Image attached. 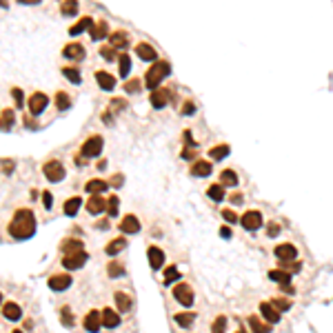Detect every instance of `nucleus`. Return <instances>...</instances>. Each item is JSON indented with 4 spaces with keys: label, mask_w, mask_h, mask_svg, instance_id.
<instances>
[{
    "label": "nucleus",
    "mask_w": 333,
    "mask_h": 333,
    "mask_svg": "<svg viewBox=\"0 0 333 333\" xmlns=\"http://www.w3.org/2000/svg\"><path fill=\"white\" fill-rule=\"evenodd\" d=\"M174 298L178 300L180 304H182V307H191L193 304V298H196V295H193V289L189 285H176L174 287Z\"/></svg>",
    "instance_id": "nucleus-4"
},
{
    "label": "nucleus",
    "mask_w": 333,
    "mask_h": 333,
    "mask_svg": "<svg viewBox=\"0 0 333 333\" xmlns=\"http://www.w3.org/2000/svg\"><path fill=\"white\" fill-rule=\"evenodd\" d=\"M44 176H47L49 182H60L65 178V167L58 160H51V162L44 164Z\"/></svg>",
    "instance_id": "nucleus-5"
},
{
    "label": "nucleus",
    "mask_w": 333,
    "mask_h": 333,
    "mask_svg": "<svg viewBox=\"0 0 333 333\" xmlns=\"http://www.w3.org/2000/svg\"><path fill=\"white\" fill-rule=\"evenodd\" d=\"M91 27H93V18H91V16H85V18H80L71 27V29H69V34H71V36H80V34H85V31H91Z\"/></svg>",
    "instance_id": "nucleus-19"
},
{
    "label": "nucleus",
    "mask_w": 333,
    "mask_h": 333,
    "mask_svg": "<svg viewBox=\"0 0 333 333\" xmlns=\"http://www.w3.org/2000/svg\"><path fill=\"white\" fill-rule=\"evenodd\" d=\"M116 307L120 313H127V311L131 309V298L127 293H122V291H118L116 293Z\"/></svg>",
    "instance_id": "nucleus-27"
},
{
    "label": "nucleus",
    "mask_w": 333,
    "mask_h": 333,
    "mask_svg": "<svg viewBox=\"0 0 333 333\" xmlns=\"http://www.w3.org/2000/svg\"><path fill=\"white\" fill-rule=\"evenodd\" d=\"M63 251H65V253L82 251V242H80V240H67V242L63 244Z\"/></svg>",
    "instance_id": "nucleus-41"
},
{
    "label": "nucleus",
    "mask_w": 333,
    "mask_h": 333,
    "mask_svg": "<svg viewBox=\"0 0 333 333\" xmlns=\"http://www.w3.org/2000/svg\"><path fill=\"white\" fill-rule=\"evenodd\" d=\"M229 151H231V147L229 145H218V147H213V149L209 151V155H211L213 160H222L224 155H229Z\"/></svg>",
    "instance_id": "nucleus-35"
},
{
    "label": "nucleus",
    "mask_w": 333,
    "mask_h": 333,
    "mask_svg": "<svg viewBox=\"0 0 333 333\" xmlns=\"http://www.w3.org/2000/svg\"><path fill=\"white\" fill-rule=\"evenodd\" d=\"M36 231V218L29 209H20L9 224V236L16 240H27Z\"/></svg>",
    "instance_id": "nucleus-1"
},
{
    "label": "nucleus",
    "mask_w": 333,
    "mask_h": 333,
    "mask_svg": "<svg viewBox=\"0 0 333 333\" xmlns=\"http://www.w3.org/2000/svg\"><path fill=\"white\" fill-rule=\"evenodd\" d=\"M71 287V278L65 273H58V275H51L49 278V289L51 291H65Z\"/></svg>",
    "instance_id": "nucleus-13"
},
{
    "label": "nucleus",
    "mask_w": 333,
    "mask_h": 333,
    "mask_svg": "<svg viewBox=\"0 0 333 333\" xmlns=\"http://www.w3.org/2000/svg\"><path fill=\"white\" fill-rule=\"evenodd\" d=\"M80 204H82V200H80V198H71V200H67V202H65V213H67V216H76L78 209H80Z\"/></svg>",
    "instance_id": "nucleus-37"
},
{
    "label": "nucleus",
    "mask_w": 333,
    "mask_h": 333,
    "mask_svg": "<svg viewBox=\"0 0 333 333\" xmlns=\"http://www.w3.org/2000/svg\"><path fill=\"white\" fill-rule=\"evenodd\" d=\"M102 327V313L100 311H91V313L85 318V329L87 331H98Z\"/></svg>",
    "instance_id": "nucleus-24"
},
{
    "label": "nucleus",
    "mask_w": 333,
    "mask_h": 333,
    "mask_svg": "<svg viewBox=\"0 0 333 333\" xmlns=\"http://www.w3.org/2000/svg\"><path fill=\"white\" fill-rule=\"evenodd\" d=\"M120 324V313L113 309H105L102 311V327L107 329H116Z\"/></svg>",
    "instance_id": "nucleus-21"
},
{
    "label": "nucleus",
    "mask_w": 333,
    "mask_h": 333,
    "mask_svg": "<svg viewBox=\"0 0 333 333\" xmlns=\"http://www.w3.org/2000/svg\"><path fill=\"white\" fill-rule=\"evenodd\" d=\"M89 36H91V40L109 38V24H107V20H100L98 24H93L91 31H89Z\"/></svg>",
    "instance_id": "nucleus-23"
},
{
    "label": "nucleus",
    "mask_w": 333,
    "mask_h": 333,
    "mask_svg": "<svg viewBox=\"0 0 333 333\" xmlns=\"http://www.w3.org/2000/svg\"><path fill=\"white\" fill-rule=\"evenodd\" d=\"M102 138L100 135H91L85 145H82V155H87V158H96L98 154H102Z\"/></svg>",
    "instance_id": "nucleus-8"
},
{
    "label": "nucleus",
    "mask_w": 333,
    "mask_h": 333,
    "mask_svg": "<svg viewBox=\"0 0 333 333\" xmlns=\"http://www.w3.org/2000/svg\"><path fill=\"white\" fill-rule=\"evenodd\" d=\"M49 105V98L44 96V93H34V96L29 98V111H31V116H40L44 111V107Z\"/></svg>",
    "instance_id": "nucleus-11"
},
{
    "label": "nucleus",
    "mask_w": 333,
    "mask_h": 333,
    "mask_svg": "<svg viewBox=\"0 0 333 333\" xmlns=\"http://www.w3.org/2000/svg\"><path fill=\"white\" fill-rule=\"evenodd\" d=\"M135 56H138L140 60H145V63H155V60H158V51H155V47L149 43L135 44Z\"/></svg>",
    "instance_id": "nucleus-7"
},
{
    "label": "nucleus",
    "mask_w": 333,
    "mask_h": 333,
    "mask_svg": "<svg viewBox=\"0 0 333 333\" xmlns=\"http://www.w3.org/2000/svg\"><path fill=\"white\" fill-rule=\"evenodd\" d=\"M275 258H278L280 262L295 260V258H298V249H295L291 242H282V244L275 246Z\"/></svg>",
    "instance_id": "nucleus-9"
},
{
    "label": "nucleus",
    "mask_w": 333,
    "mask_h": 333,
    "mask_svg": "<svg viewBox=\"0 0 333 333\" xmlns=\"http://www.w3.org/2000/svg\"><path fill=\"white\" fill-rule=\"evenodd\" d=\"M107 211H109V216H118V198L116 196H111V198L107 200Z\"/></svg>",
    "instance_id": "nucleus-45"
},
{
    "label": "nucleus",
    "mask_w": 333,
    "mask_h": 333,
    "mask_svg": "<svg viewBox=\"0 0 333 333\" xmlns=\"http://www.w3.org/2000/svg\"><path fill=\"white\" fill-rule=\"evenodd\" d=\"M142 89V80H138V78H131V80L125 82V91L127 93H138Z\"/></svg>",
    "instance_id": "nucleus-39"
},
{
    "label": "nucleus",
    "mask_w": 333,
    "mask_h": 333,
    "mask_svg": "<svg viewBox=\"0 0 333 333\" xmlns=\"http://www.w3.org/2000/svg\"><path fill=\"white\" fill-rule=\"evenodd\" d=\"M231 202H233V204H240V202H242V196H240V193H236V196H231Z\"/></svg>",
    "instance_id": "nucleus-58"
},
{
    "label": "nucleus",
    "mask_w": 333,
    "mask_h": 333,
    "mask_svg": "<svg viewBox=\"0 0 333 333\" xmlns=\"http://www.w3.org/2000/svg\"><path fill=\"white\" fill-rule=\"evenodd\" d=\"M222 218H224V220H227V222H231V224L238 220L236 211H231V209H222Z\"/></svg>",
    "instance_id": "nucleus-50"
},
{
    "label": "nucleus",
    "mask_w": 333,
    "mask_h": 333,
    "mask_svg": "<svg viewBox=\"0 0 333 333\" xmlns=\"http://www.w3.org/2000/svg\"><path fill=\"white\" fill-rule=\"evenodd\" d=\"M120 273H122V266L118 265V262H111L109 265V278H118Z\"/></svg>",
    "instance_id": "nucleus-49"
},
{
    "label": "nucleus",
    "mask_w": 333,
    "mask_h": 333,
    "mask_svg": "<svg viewBox=\"0 0 333 333\" xmlns=\"http://www.w3.org/2000/svg\"><path fill=\"white\" fill-rule=\"evenodd\" d=\"M69 105H71V98H69L67 93H65V91H58V93H56V107H58L60 111H65Z\"/></svg>",
    "instance_id": "nucleus-38"
},
{
    "label": "nucleus",
    "mask_w": 333,
    "mask_h": 333,
    "mask_svg": "<svg viewBox=\"0 0 333 333\" xmlns=\"http://www.w3.org/2000/svg\"><path fill=\"white\" fill-rule=\"evenodd\" d=\"M193 111H196V105H193L191 100H187V102H184V107H182V113H184V116H191Z\"/></svg>",
    "instance_id": "nucleus-53"
},
{
    "label": "nucleus",
    "mask_w": 333,
    "mask_h": 333,
    "mask_svg": "<svg viewBox=\"0 0 333 333\" xmlns=\"http://www.w3.org/2000/svg\"><path fill=\"white\" fill-rule=\"evenodd\" d=\"M85 44H80V43H69V44H65V49H63V56L67 60H82L85 58Z\"/></svg>",
    "instance_id": "nucleus-12"
},
{
    "label": "nucleus",
    "mask_w": 333,
    "mask_h": 333,
    "mask_svg": "<svg viewBox=\"0 0 333 333\" xmlns=\"http://www.w3.org/2000/svg\"><path fill=\"white\" fill-rule=\"evenodd\" d=\"M78 11H80V2H78V0H65L63 2L65 16H78Z\"/></svg>",
    "instance_id": "nucleus-32"
},
{
    "label": "nucleus",
    "mask_w": 333,
    "mask_h": 333,
    "mask_svg": "<svg viewBox=\"0 0 333 333\" xmlns=\"http://www.w3.org/2000/svg\"><path fill=\"white\" fill-rule=\"evenodd\" d=\"M269 278H271L273 282H278L280 287H285V285H289V282H291V273H289V271H285V269H280V271H278V269L269 271Z\"/></svg>",
    "instance_id": "nucleus-25"
},
{
    "label": "nucleus",
    "mask_w": 333,
    "mask_h": 333,
    "mask_svg": "<svg viewBox=\"0 0 333 333\" xmlns=\"http://www.w3.org/2000/svg\"><path fill=\"white\" fill-rule=\"evenodd\" d=\"M43 202H44V207H51V202H53V198H51V193H49V191H44L43 193Z\"/></svg>",
    "instance_id": "nucleus-54"
},
{
    "label": "nucleus",
    "mask_w": 333,
    "mask_h": 333,
    "mask_svg": "<svg viewBox=\"0 0 333 333\" xmlns=\"http://www.w3.org/2000/svg\"><path fill=\"white\" fill-rule=\"evenodd\" d=\"M96 82H98V87L105 89V91H111V89L116 87V78L111 76V73L102 71V69H98L96 71Z\"/></svg>",
    "instance_id": "nucleus-17"
},
{
    "label": "nucleus",
    "mask_w": 333,
    "mask_h": 333,
    "mask_svg": "<svg viewBox=\"0 0 333 333\" xmlns=\"http://www.w3.org/2000/svg\"><path fill=\"white\" fill-rule=\"evenodd\" d=\"M278 233H280V224H278V222H269V224H266V236L275 238Z\"/></svg>",
    "instance_id": "nucleus-46"
},
{
    "label": "nucleus",
    "mask_w": 333,
    "mask_h": 333,
    "mask_svg": "<svg viewBox=\"0 0 333 333\" xmlns=\"http://www.w3.org/2000/svg\"><path fill=\"white\" fill-rule=\"evenodd\" d=\"M105 209H107V200L102 198V196H98V193H93L87 202V211L89 213H102Z\"/></svg>",
    "instance_id": "nucleus-22"
},
{
    "label": "nucleus",
    "mask_w": 333,
    "mask_h": 333,
    "mask_svg": "<svg viewBox=\"0 0 333 333\" xmlns=\"http://www.w3.org/2000/svg\"><path fill=\"white\" fill-rule=\"evenodd\" d=\"M249 324H251L253 331H271V324H262L258 318H251L249 320Z\"/></svg>",
    "instance_id": "nucleus-44"
},
{
    "label": "nucleus",
    "mask_w": 333,
    "mask_h": 333,
    "mask_svg": "<svg viewBox=\"0 0 333 333\" xmlns=\"http://www.w3.org/2000/svg\"><path fill=\"white\" fill-rule=\"evenodd\" d=\"M0 300H2V295H0Z\"/></svg>",
    "instance_id": "nucleus-60"
},
{
    "label": "nucleus",
    "mask_w": 333,
    "mask_h": 333,
    "mask_svg": "<svg viewBox=\"0 0 333 333\" xmlns=\"http://www.w3.org/2000/svg\"><path fill=\"white\" fill-rule=\"evenodd\" d=\"M116 51H118V49H113L111 44H109V47H100V56H102L105 60H109V63H111V60H118Z\"/></svg>",
    "instance_id": "nucleus-43"
},
{
    "label": "nucleus",
    "mask_w": 333,
    "mask_h": 333,
    "mask_svg": "<svg viewBox=\"0 0 333 333\" xmlns=\"http://www.w3.org/2000/svg\"><path fill=\"white\" fill-rule=\"evenodd\" d=\"M63 73H65V78H67L69 82H73V85H80V71H78L76 67H65L63 69Z\"/></svg>",
    "instance_id": "nucleus-36"
},
{
    "label": "nucleus",
    "mask_w": 333,
    "mask_h": 333,
    "mask_svg": "<svg viewBox=\"0 0 333 333\" xmlns=\"http://www.w3.org/2000/svg\"><path fill=\"white\" fill-rule=\"evenodd\" d=\"M220 180H222V184H227V187H238V176H236V171H233V169H224V171H222Z\"/></svg>",
    "instance_id": "nucleus-30"
},
{
    "label": "nucleus",
    "mask_w": 333,
    "mask_h": 333,
    "mask_svg": "<svg viewBox=\"0 0 333 333\" xmlns=\"http://www.w3.org/2000/svg\"><path fill=\"white\" fill-rule=\"evenodd\" d=\"M120 231L125 233H138L140 231V220L135 216H125L120 220Z\"/></svg>",
    "instance_id": "nucleus-20"
},
{
    "label": "nucleus",
    "mask_w": 333,
    "mask_h": 333,
    "mask_svg": "<svg viewBox=\"0 0 333 333\" xmlns=\"http://www.w3.org/2000/svg\"><path fill=\"white\" fill-rule=\"evenodd\" d=\"M207 193L213 202H222V200H224V189H222V184H211Z\"/></svg>",
    "instance_id": "nucleus-33"
},
{
    "label": "nucleus",
    "mask_w": 333,
    "mask_h": 333,
    "mask_svg": "<svg viewBox=\"0 0 333 333\" xmlns=\"http://www.w3.org/2000/svg\"><path fill=\"white\" fill-rule=\"evenodd\" d=\"M125 246H127V240H125V238H116V240H111L109 244H107L105 251L109 253V256H116V253H120L122 249H125Z\"/></svg>",
    "instance_id": "nucleus-28"
},
{
    "label": "nucleus",
    "mask_w": 333,
    "mask_h": 333,
    "mask_svg": "<svg viewBox=\"0 0 333 333\" xmlns=\"http://www.w3.org/2000/svg\"><path fill=\"white\" fill-rule=\"evenodd\" d=\"M213 167L209 160H198V162H193L191 167V174L196 176V178H207V176H211Z\"/></svg>",
    "instance_id": "nucleus-18"
},
{
    "label": "nucleus",
    "mask_w": 333,
    "mask_h": 333,
    "mask_svg": "<svg viewBox=\"0 0 333 333\" xmlns=\"http://www.w3.org/2000/svg\"><path fill=\"white\" fill-rule=\"evenodd\" d=\"M2 313H5L7 320H20V315H22V311H20L18 304L14 302H7L5 304V309H2Z\"/></svg>",
    "instance_id": "nucleus-29"
},
{
    "label": "nucleus",
    "mask_w": 333,
    "mask_h": 333,
    "mask_svg": "<svg viewBox=\"0 0 333 333\" xmlns=\"http://www.w3.org/2000/svg\"><path fill=\"white\" fill-rule=\"evenodd\" d=\"M14 118H16V113L11 109H7V111H2V116H0V125L5 127V129H9L11 127V122H14Z\"/></svg>",
    "instance_id": "nucleus-42"
},
{
    "label": "nucleus",
    "mask_w": 333,
    "mask_h": 333,
    "mask_svg": "<svg viewBox=\"0 0 333 333\" xmlns=\"http://www.w3.org/2000/svg\"><path fill=\"white\" fill-rule=\"evenodd\" d=\"M129 71H131V58L127 53H120L118 56V73H120V78H127Z\"/></svg>",
    "instance_id": "nucleus-26"
},
{
    "label": "nucleus",
    "mask_w": 333,
    "mask_h": 333,
    "mask_svg": "<svg viewBox=\"0 0 333 333\" xmlns=\"http://www.w3.org/2000/svg\"><path fill=\"white\" fill-rule=\"evenodd\" d=\"M224 327H227V318H224V315H220V318H218L216 322H213L211 329H213V331H222Z\"/></svg>",
    "instance_id": "nucleus-51"
},
{
    "label": "nucleus",
    "mask_w": 333,
    "mask_h": 333,
    "mask_svg": "<svg viewBox=\"0 0 333 333\" xmlns=\"http://www.w3.org/2000/svg\"><path fill=\"white\" fill-rule=\"evenodd\" d=\"M18 5H38L40 0H16Z\"/></svg>",
    "instance_id": "nucleus-56"
},
{
    "label": "nucleus",
    "mask_w": 333,
    "mask_h": 333,
    "mask_svg": "<svg viewBox=\"0 0 333 333\" xmlns=\"http://www.w3.org/2000/svg\"><path fill=\"white\" fill-rule=\"evenodd\" d=\"M0 5H2V7H7V0H0Z\"/></svg>",
    "instance_id": "nucleus-59"
},
{
    "label": "nucleus",
    "mask_w": 333,
    "mask_h": 333,
    "mask_svg": "<svg viewBox=\"0 0 333 333\" xmlns=\"http://www.w3.org/2000/svg\"><path fill=\"white\" fill-rule=\"evenodd\" d=\"M220 236H222V238H231V229H229V227H222V229H220Z\"/></svg>",
    "instance_id": "nucleus-57"
},
{
    "label": "nucleus",
    "mask_w": 333,
    "mask_h": 333,
    "mask_svg": "<svg viewBox=\"0 0 333 333\" xmlns=\"http://www.w3.org/2000/svg\"><path fill=\"white\" fill-rule=\"evenodd\" d=\"M176 280H180V271L176 266H169V269L164 271V285H171Z\"/></svg>",
    "instance_id": "nucleus-40"
},
{
    "label": "nucleus",
    "mask_w": 333,
    "mask_h": 333,
    "mask_svg": "<svg viewBox=\"0 0 333 333\" xmlns=\"http://www.w3.org/2000/svg\"><path fill=\"white\" fill-rule=\"evenodd\" d=\"M109 44L113 49H127L129 47V34L122 29L113 31V34H109Z\"/></svg>",
    "instance_id": "nucleus-14"
},
{
    "label": "nucleus",
    "mask_w": 333,
    "mask_h": 333,
    "mask_svg": "<svg viewBox=\"0 0 333 333\" xmlns=\"http://www.w3.org/2000/svg\"><path fill=\"white\" fill-rule=\"evenodd\" d=\"M260 313H262V318H265L269 324L280 322V311L275 309L271 302H262V304H260Z\"/></svg>",
    "instance_id": "nucleus-15"
},
{
    "label": "nucleus",
    "mask_w": 333,
    "mask_h": 333,
    "mask_svg": "<svg viewBox=\"0 0 333 333\" xmlns=\"http://www.w3.org/2000/svg\"><path fill=\"white\" fill-rule=\"evenodd\" d=\"M151 107H155V109H162V107L169 105L171 100V89H164V87H155L151 89Z\"/></svg>",
    "instance_id": "nucleus-3"
},
{
    "label": "nucleus",
    "mask_w": 333,
    "mask_h": 333,
    "mask_svg": "<svg viewBox=\"0 0 333 333\" xmlns=\"http://www.w3.org/2000/svg\"><path fill=\"white\" fill-rule=\"evenodd\" d=\"M193 320H196V313H189V311H184V313H176V322H178L182 329L191 327Z\"/></svg>",
    "instance_id": "nucleus-31"
},
{
    "label": "nucleus",
    "mask_w": 333,
    "mask_h": 333,
    "mask_svg": "<svg viewBox=\"0 0 333 333\" xmlns=\"http://www.w3.org/2000/svg\"><path fill=\"white\" fill-rule=\"evenodd\" d=\"M63 322L65 324H73V318L69 315V309H63Z\"/></svg>",
    "instance_id": "nucleus-55"
},
{
    "label": "nucleus",
    "mask_w": 333,
    "mask_h": 333,
    "mask_svg": "<svg viewBox=\"0 0 333 333\" xmlns=\"http://www.w3.org/2000/svg\"><path fill=\"white\" fill-rule=\"evenodd\" d=\"M11 96L16 98V105H18V107L24 105V96H22V91H20V89H11Z\"/></svg>",
    "instance_id": "nucleus-52"
},
{
    "label": "nucleus",
    "mask_w": 333,
    "mask_h": 333,
    "mask_svg": "<svg viewBox=\"0 0 333 333\" xmlns=\"http://www.w3.org/2000/svg\"><path fill=\"white\" fill-rule=\"evenodd\" d=\"M89 260V256L85 251H73V253H65V269H80V266H85V262Z\"/></svg>",
    "instance_id": "nucleus-6"
},
{
    "label": "nucleus",
    "mask_w": 333,
    "mask_h": 333,
    "mask_svg": "<svg viewBox=\"0 0 333 333\" xmlns=\"http://www.w3.org/2000/svg\"><path fill=\"white\" fill-rule=\"evenodd\" d=\"M282 265L287 266L285 271H289V273H298L300 269H302V265H300V262H295V260H289V262H282Z\"/></svg>",
    "instance_id": "nucleus-48"
},
{
    "label": "nucleus",
    "mask_w": 333,
    "mask_h": 333,
    "mask_svg": "<svg viewBox=\"0 0 333 333\" xmlns=\"http://www.w3.org/2000/svg\"><path fill=\"white\" fill-rule=\"evenodd\" d=\"M107 187H109V184H107L105 180H89L85 189H87L89 193H102V191H107Z\"/></svg>",
    "instance_id": "nucleus-34"
},
{
    "label": "nucleus",
    "mask_w": 333,
    "mask_h": 333,
    "mask_svg": "<svg viewBox=\"0 0 333 333\" xmlns=\"http://www.w3.org/2000/svg\"><path fill=\"white\" fill-rule=\"evenodd\" d=\"M240 222L246 231H256V229L262 227V213L260 211H246L244 216L240 218Z\"/></svg>",
    "instance_id": "nucleus-10"
},
{
    "label": "nucleus",
    "mask_w": 333,
    "mask_h": 333,
    "mask_svg": "<svg viewBox=\"0 0 333 333\" xmlns=\"http://www.w3.org/2000/svg\"><path fill=\"white\" fill-rule=\"evenodd\" d=\"M271 304H273V307H275V309H278V311H287V309H289V307H291V302H289V300H282V298L273 300V302H271Z\"/></svg>",
    "instance_id": "nucleus-47"
},
{
    "label": "nucleus",
    "mask_w": 333,
    "mask_h": 333,
    "mask_svg": "<svg viewBox=\"0 0 333 333\" xmlns=\"http://www.w3.org/2000/svg\"><path fill=\"white\" fill-rule=\"evenodd\" d=\"M147 258H149V266L151 269H162L164 265V253L162 249H158V246H149V251H147Z\"/></svg>",
    "instance_id": "nucleus-16"
},
{
    "label": "nucleus",
    "mask_w": 333,
    "mask_h": 333,
    "mask_svg": "<svg viewBox=\"0 0 333 333\" xmlns=\"http://www.w3.org/2000/svg\"><path fill=\"white\" fill-rule=\"evenodd\" d=\"M169 73H171V65L167 63V60H155V63L151 65V67L147 69V73H145V85L149 89L160 87V82L169 76Z\"/></svg>",
    "instance_id": "nucleus-2"
}]
</instances>
